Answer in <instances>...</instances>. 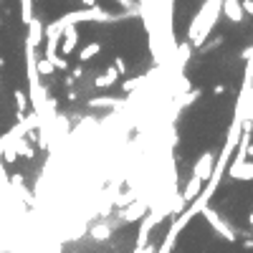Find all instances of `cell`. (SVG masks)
Returning <instances> with one entry per match:
<instances>
[{"mask_svg":"<svg viewBox=\"0 0 253 253\" xmlns=\"http://www.w3.org/2000/svg\"><path fill=\"white\" fill-rule=\"evenodd\" d=\"M213 167H215V152H203L195 162V167H192V177H198V180L207 183L213 175Z\"/></svg>","mask_w":253,"mask_h":253,"instance_id":"6da1fadb","label":"cell"},{"mask_svg":"<svg viewBox=\"0 0 253 253\" xmlns=\"http://www.w3.org/2000/svg\"><path fill=\"white\" fill-rule=\"evenodd\" d=\"M76 46H79V31H76V25H66L64 28V36H61V43H58V53L66 58V56H71L73 51H76Z\"/></svg>","mask_w":253,"mask_h":253,"instance_id":"7a4b0ae2","label":"cell"},{"mask_svg":"<svg viewBox=\"0 0 253 253\" xmlns=\"http://www.w3.org/2000/svg\"><path fill=\"white\" fill-rule=\"evenodd\" d=\"M203 213H205L207 223H210V226H213V228H215V230H218L223 238H226V241H235V233L228 228V223H223V220L218 218V213H215V210H210V207H205Z\"/></svg>","mask_w":253,"mask_h":253,"instance_id":"3957f363","label":"cell"},{"mask_svg":"<svg viewBox=\"0 0 253 253\" xmlns=\"http://www.w3.org/2000/svg\"><path fill=\"white\" fill-rule=\"evenodd\" d=\"M220 13H226V18L235 25H241L243 23V10H241V0H223V5H220Z\"/></svg>","mask_w":253,"mask_h":253,"instance_id":"277c9868","label":"cell"},{"mask_svg":"<svg viewBox=\"0 0 253 253\" xmlns=\"http://www.w3.org/2000/svg\"><path fill=\"white\" fill-rule=\"evenodd\" d=\"M228 175L233 177V180L251 183V180H253V160H251V162H241V165H233V162H230Z\"/></svg>","mask_w":253,"mask_h":253,"instance_id":"5b68a950","label":"cell"},{"mask_svg":"<svg viewBox=\"0 0 253 253\" xmlns=\"http://www.w3.org/2000/svg\"><path fill=\"white\" fill-rule=\"evenodd\" d=\"M41 43H43V23L38 18H33L31 23H28V41H25V46L38 48Z\"/></svg>","mask_w":253,"mask_h":253,"instance_id":"8992f818","label":"cell"},{"mask_svg":"<svg viewBox=\"0 0 253 253\" xmlns=\"http://www.w3.org/2000/svg\"><path fill=\"white\" fill-rule=\"evenodd\" d=\"M200 192H203V180H198V177H190L187 185H185V190H183V195H180V203H183V205L192 203V200L200 195Z\"/></svg>","mask_w":253,"mask_h":253,"instance_id":"52a82bcc","label":"cell"},{"mask_svg":"<svg viewBox=\"0 0 253 253\" xmlns=\"http://www.w3.org/2000/svg\"><path fill=\"white\" fill-rule=\"evenodd\" d=\"M116 79H119V76H116V71H114V69H107V71L101 73V76H96V79H94V86H96V89H107V86H114V84H116Z\"/></svg>","mask_w":253,"mask_h":253,"instance_id":"ba28073f","label":"cell"},{"mask_svg":"<svg viewBox=\"0 0 253 253\" xmlns=\"http://www.w3.org/2000/svg\"><path fill=\"white\" fill-rule=\"evenodd\" d=\"M99 53H101V43H99V41H92V43H86V46L79 51V61L84 64V61H89V58L99 56Z\"/></svg>","mask_w":253,"mask_h":253,"instance_id":"9c48e42d","label":"cell"},{"mask_svg":"<svg viewBox=\"0 0 253 253\" xmlns=\"http://www.w3.org/2000/svg\"><path fill=\"white\" fill-rule=\"evenodd\" d=\"M13 99H16V107H18V119H23L25 112H28V96H25V92H23V89H16V92H13Z\"/></svg>","mask_w":253,"mask_h":253,"instance_id":"30bf717a","label":"cell"},{"mask_svg":"<svg viewBox=\"0 0 253 253\" xmlns=\"http://www.w3.org/2000/svg\"><path fill=\"white\" fill-rule=\"evenodd\" d=\"M36 18V13H33V0H21V21L28 25Z\"/></svg>","mask_w":253,"mask_h":253,"instance_id":"8fae6325","label":"cell"},{"mask_svg":"<svg viewBox=\"0 0 253 253\" xmlns=\"http://www.w3.org/2000/svg\"><path fill=\"white\" fill-rule=\"evenodd\" d=\"M36 71H38V76H51V73L56 71L51 61H46V58H41V61H36Z\"/></svg>","mask_w":253,"mask_h":253,"instance_id":"7c38bea8","label":"cell"},{"mask_svg":"<svg viewBox=\"0 0 253 253\" xmlns=\"http://www.w3.org/2000/svg\"><path fill=\"white\" fill-rule=\"evenodd\" d=\"M109 235H112V228H107V226H96V228L92 230V238H94V241H107Z\"/></svg>","mask_w":253,"mask_h":253,"instance_id":"4fadbf2b","label":"cell"},{"mask_svg":"<svg viewBox=\"0 0 253 253\" xmlns=\"http://www.w3.org/2000/svg\"><path fill=\"white\" fill-rule=\"evenodd\" d=\"M112 69L116 71V76H124V73H129V69H127V61H124L122 56H116V58H114V66H112Z\"/></svg>","mask_w":253,"mask_h":253,"instance_id":"5bb4252c","label":"cell"},{"mask_svg":"<svg viewBox=\"0 0 253 253\" xmlns=\"http://www.w3.org/2000/svg\"><path fill=\"white\" fill-rule=\"evenodd\" d=\"M144 81H147L144 76H142V79H132V81H124V84H122V89H124V92L129 94V92H132V89H137V86H142Z\"/></svg>","mask_w":253,"mask_h":253,"instance_id":"9a60e30c","label":"cell"},{"mask_svg":"<svg viewBox=\"0 0 253 253\" xmlns=\"http://www.w3.org/2000/svg\"><path fill=\"white\" fill-rule=\"evenodd\" d=\"M114 3H119L127 13H137V3H135V0H114Z\"/></svg>","mask_w":253,"mask_h":253,"instance_id":"2e32d148","label":"cell"},{"mask_svg":"<svg viewBox=\"0 0 253 253\" xmlns=\"http://www.w3.org/2000/svg\"><path fill=\"white\" fill-rule=\"evenodd\" d=\"M241 10L243 16H253V0H241Z\"/></svg>","mask_w":253,"mask_h":253,"instance_id":"e0dca14e","label":"cell"},{"mask_svg":"<svg viewBox=\"0 0 253 253\" xmlns=\"http://www.w3.org/2000/svg\"><path fill=\"white\" fill-rule=\"evenodd\" d=\"M213 94H215V96H223V94H226V86H223V84H215V86H213Z\"/></svg>","mask_w":253,"mask_h":253,"instance_id":"ac0fdd59","label":"cell"},{"mask_svg":"<svg viewBox=\"0 0 253 253\" xmlns=\"http://www.w3.org/2000/svg\"><path fill=\"white\" fill-rule=\"evenodd\" d=\"M243 248H246V251H253V241H251V238H246V241H243Z\"/></svg>","mask_w":253,"mask_h":253,"instance_id":"d6986e66","label":"cell"},{"mask_svg":"<svg viewBox=\"0 0 253 253\" xmlns=\"http://www.w3.org/2000/svg\"><path fill=\"white\" fill-rule=\"evenodd\" d=\"M81 3H84V8H94L96 0H81Z\"/></svg>","mask_w":253,"mask_h":253,"instance_id":"ffe728a7","label":"cell"},{"mask_svg":"<svg viewBox=\"0 0 253 253\" xmlns=\"http://www.w3.org/2000/svg\"><path fill=\"white\" fill-rule=\"evenodd\" d=\"M248 223H251V226H253V210L248 213Z\"/></svg>","mask_w":253,"mask_h":253,"instance_id":"44dd1931","label":"cell"}]
</instances>
